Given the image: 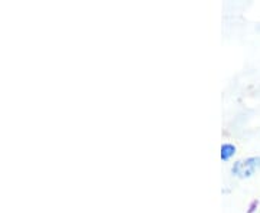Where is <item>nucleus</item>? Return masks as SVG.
<instances>
[{"label": "nucleus", "mask_w": 260, "mask_h": 213, "mask_svg": "<svg viewBox=\"0 0 260 213\" xmlns=\"http://www.w3.org/2000/svg\"><path fill=\"white\" fill-rule=\"evenodd\" d=\"M230 172L237 179H250L260 172V156H250L236 160Z\"/></svg>", "instance_id": "f257e3e1"}, {"label": "nucleus", "mask_w": 260, "mask_h": 213, "mask_svg": "<svg viewBox=\"0 0 260 213\" xmlns=\"http://www.w3.org/2000/svg\"><path fill=\"white\" fill-rule=\"evenodd\" d=\"M237 153V147L232 143H223L220 148V157L223 161H229L234 157V154Z\"/></svg>", "instance_id": "f03ea898"}, {"label": "nucleus", "mask_w": 260, "mask_h": 213, "mask_svg": "<svg viewBox=\"0 0 260 213\" xmlns=\"http://www.w3.org/2000/svg\"><path fill=\"white\" fill-rule=\"evenodd\" d=\"M257 204H259V202H257V200H254V202L250 204V207H249V212H247V213L254 212V210H256V206H257Z\"/></svg>", "instance_id": "7ed1b4c3"}]
</instances>
